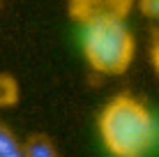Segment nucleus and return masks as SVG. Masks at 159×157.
<instances>
[{
  "label": "nucleus",
  "mask_w": 159,
  "mask_h": 157,
  "mask_svg": "<svg viewBox=\"0 0 159 157\" xmlns=\"http://www.w3.org/2000/svg\"><path fill=\"white\" fill-rule=\"evenodd\" d=\"M0 157H25L23 141L5 125H0Z\"/></svg>",
  "instance_id": "nucleus-5"
},
{
  "label": "nucleus",
  "mask_w": 159,
  "mask_h": 157,
  "mask_svg": "<svg viewBox=\"0 0 159 157\" xmlns=\"http://www.w3.org/2000/svg\"><path fill=\"white\" fill-rule=\"evenodd\" d=\"M81 46L85 62L106 76L127 72L136 56V39L120 16H102L83 23Z\"/></svg>",
  "instance_id": "nucleus-2"
},
{
  "label": "nucleus",
  "mask_w": 159,
  "mask_h": 157,
  "mask_svg": "<svg viewBox=\"0 0 159 157\" xmlns=\"http://www.w3.org/2000/svg\"><path fill=\"white\" fill-rule=\"evenodd\" d=\"M131 7V0H69V14L81 25L102 16H120L125 19Z\"/></svg>",
  "instance_id": "nucleus-3"
},
{
  "label": "nucleus",
  "mask_w": 159,
  "mask_h": 157,
  "mask_svg": "<svg viewBox=\"0 0 159 157\" xmlns=\"http://www.w3.org/2000/svg\"><path fill=\"white\" fill-rule=\"evenodd\" d=\"M16 99V85L9 76H2L0 74V106L2 104H12Z\"/></svg>",
  "instance_id": "nucleus-6"
},
{
  "label": "nucleus",
  "mask_w": 159,
  "mask_h": 157,
  "mask_svg": "<svg viewBox=\"0 0 159 157\" xmlns=\"http://www.w3.org/2000/svg\"><path fill=\"white\" fill-rule=\"evenodd\" d=\"M152 67H155V74H157V79H159V39H157L155 48H152Z\"/></svg>",
  "instance_id": "nucleus-8"
},
{
  "label": "nucleus",
  "mask_w": 159,
  "mask_h": 157,
  "mask_svg": "<svg viewBox=\"0 0 159 157\" xmlns=\"http://www.w3.org/2000/svg\"><path fill=\"white\" fill-rule=\"evenodd\" d=\"M102 145L111 157H148L159 143V120L134 95H116L97 120Z\"/></svg>",
  "instance_id": "nucleus-1"
},
{
  "label": "nucleus",
  "mask_w": 159,
  "mask_h": 157,
  "mask_svg": "<svg viewBox=\"0 0 159 157\" xmlns=\"http://www.w3.org/2000/svg\"><path fill=\"white\" fill-rule=\"evenodd\" d=\"M139 12L148 19L159 21V0H139Z\"/></svg>",
  "instance_id": "nucleus-7"
},
{
  "label": "nucleus",
  "mask_w": 159,
  "mask_h": 157,
  "mask_svg": "<svg viewBox=\"0 0 159 157\" xmlns=\"http://www.w3.org/2000/svg\"><path fill=\"white\" fill-rule=\"evenodd\" d=\"M25 157H60L58 148L53 145V141L44 134H32L23 141Z\"/></svg>",
  "instance_id": "nucleus-4"
}]
</instances>
